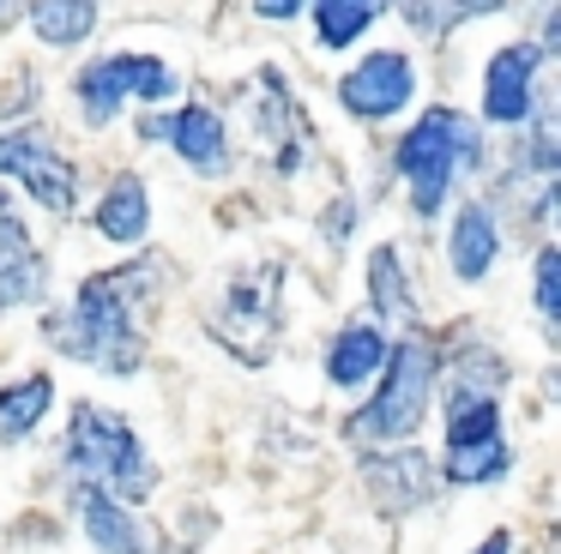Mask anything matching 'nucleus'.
Instances as JSON below:
<instances>
[{
  "label": "nucleus",
  "mask_w": 561,
  "mask_h": 554,
  "mask_svg": "<svg viewBox=\"0 0 561 554\" xmlns=\"http://www.w3.org/2000/svg\"><path fill=\"white\" fill-rule=\"evenodd\" d=\"M477 151V132L465 115H453V108H428L423 120H416L411 132H404L399 145V169L411 175V199L416 211H440V199H447L453 175H459V163Z\"/></svg>",
  "instance_id": "obj_3"
},
{
  "label": "nucleus",
  "mask_w": 561,
  "mask_h": 554,
  "mask_svg": "<svg viewBox=\"0 0 561 554\" xmlns=\"http://www.w3.org/2000/svg\"><path fill=\"white\" fill-rule=\"evenodd\" d=\"M49 397H55L49 373H31V380H13V385H7V392H0V440H25V434L43 422Z\"/></svg>",
  "instance_id": "obj_14"
},
{
  "label": "nucleus",
  "mask_w": 561,
  "mask_h": 554,
  "mask_svg": "<svg viewBox=\"0 0 561 554\" xmlns=\"http://www.w3.org/2000/svg\"><path fill=\"white\" fill-rule=\"evenodd\" d=\"M495 265V223H489L483 205H465L459 229H453V272L459 277H483Z\"/></svg>",
  "instance_id": "obj_15"
},
{
  "label": "nucleus",
  "mask_w": 561,
  "mask_h": 554,
  "mask_svg": "<svg viewBox=\"0 0 561 554\" xmlns=\"http://www.w3.org/2000/svg\"><path fill=\"white\" fill-rule=\"evenodd\" d=\"M98 229H103L110 241H139V235H146V187H139L134 175H122L110 193H103Z\"/></svg>",
  "instance_id": "obj_16"
},
{
  "label": "nucleus",
  "mask_w": 561,
  "mask_h": 554,
  "mask_svg": "<svg viewBox=\"0 0 561 554\" xmlns=\"http://www.w3.org/2000/svg\"><path fill=\"white\" fill-rule=\"evenodd\" d=\"M531 72H537V48H531V43L501 48V55L489 60V84H483L489 120H501V127H519V120L531 115Z\"/></svg>",
  "instance_id": "obj_9"
},
{
  "label": "nucleus",
  "mask_w": 561,
  "mask_h": 554,
  "mask_svg": "<svg viewBox=\"0 0 561 554\" xmlns=\"http://www.w3.org/2000/svg\"><path fill=\"white\" fill-rule=\"evenodd\" d=\"M428 380H435V356H428L423 344H399L387 361L380 392L368 397V409L356 416V434H368V440H404L428 409Z\"/></svg>",
  "instance_id": "obj_4"
},
{
  "label": "nucleus",
  "mask_w": 561,
  "mask_h": 554,
  "mask_svg": "<svg viewBox=\"0 0 561 554\" xmlns=\"http://www.w3.org/2000/svg\"><path fill=\"white\" fill-rule=\"evenodd\" d=\"M79 518H85L91 542H98L103 554H146V542H139V524H134V512H127L122 500H110V494H98V488H79Z\"/></svg>",
  "instance_id": "obj_12"
},
{
  "label": "nucleus",
  "mask_w": 561,
  "mask_h": 554,
  "mask_svg": "<svg viewBox=\"0 0 561 554\" xmlns=\"http://www.w3.org/2000/svg\"><path fill=\"white\" fill-rule=\"evenodd\" d=\"M0 169H13V175L31 187V199H43L49 211H73L79 175H73V163H61L43 139H31V132L0 139Z\"/></svg>",
  "instance_id": "obj_7"
},
{
  "label": "nucleus",
  "mask_w": 561,
  "mask_h": 554,
  "mask_svg": "<svg viewBox=\"0 0 561 554\" xmlns=\"http://www.w3.org/2000/svg\"><path fill=\"white\" fill-rule=\"evenodd\" d=\"M368 284H375V301L387 313H404V289H399V259H392V247L375 253V272H368Z\"/></svg>",
  "instance_id": "obj_19"
},
{
  "label": "nucleus",
  "mask_w": 561,
  "mask_h": 554,
  "mask_svg": "<svg viewBox=\"0 0 561 554\" xmlns=\"http://www.w3.org/2000/svg\"><path fill=\"white\" fill-rule=\"evenodd\" d=\"M380 361H387V344H380V332H375V325H351V332L332 344L327 373H332L339 385H363L368 373H380Z\"/></svg>",
  "instance_id": "obj_13"
},
{
  "label": "nucleus",
  "mask_w": 561,
  "mask_h": 554,
  "mask_svg": "<svg viewBox=\"0 0 561 554\" xmlns=\"http://www.w3.org/2000/svg\"><path fill=\"white\" fill-rule=\"evenodd\" d=\"M158 289V265H122V272H98L79 289L73 313L55 337L73 356L98 361L103 373H127L139 361V337H146V301Z\"/></svg>",
  "instance_id": "obj_1"
},
{
  "label": "nucleus",
  "mask_w": 561,
  "mask_h": 554,
  "mask_svg": "<svg viewBox=\"0 0 561 554\" xmlns=\"http://www.w3.org/2000/svg\"><path fill=\"white\" fill-rule=\"evenodd\" d=\"M447 440H453V476H459V482H489V476L507 470V440H501L495 404H489L483 392H459V397H453Z\"/></svg>",
  "instance_id": "obj_5"
},
{
  "label": "nucleus",
  "mask_w": 561,
  "mask_h": 554,
  "mask_svg": "<svg viewBox=\"0 0 561 554\" xmlns=\"http://www.w3.org/2000/svg\"><path fill=\"white\" fill-rule=\"evenodd\" d=\"M31 24H37L43 43H79V36H91L98 12L91 7H31Z\"/></svg>",
  "instance_id": "obj_17"
},
{
  "label": "nucleus",
  "mask_w": 561,
  "mask_h": 554,
  "mask_svg": "<svg viewBox=\"0 0 561 554\" xmlns=\"http://www.w3.org/2000/svg\"><path fill=\"white\" fill-rule=\"evenodd\" d=\"M556 277H561V259H556V247H543L537 253V313L543 320H556Z\"/></svg>",
  "instance_id": "obj_20"
},
{
  "label": "nucleus",
  "mask_w": 561,
  "mask_h": 554,
  "mask_svg": "<svg viewBox=\"0 0 561 554\" xmlns=\"http://www.w3.org/2000/svg\"><path fill=\"white\" fill-rule=\"evenodd\" d=\"M127 96H175V72L151 55H115L79 72V103H85L91 120H110Z\"/></svg>",
  "instance_id": "obj_6"
},
{
  "label": "nucleus",
  "mask_w": 561,
  "mask_h": 554,
  "mask_svg": "<svg viewBox=\"0 0 561 554\" xmlns=\"http://www.w3.org/2000/svg\"><path fill=\"white\" fill-rule=\"evenodd\" d=\"M411 103V60L404 55H368L363 67L344 79V108L351 115H363V120H387V115H399V108Z\"/></svg>",
  "instance_id": "obj_8"
},
{
  "label": "nucleus",
  "mask_w": 561,
  "mask_h": 554,
  "mask_svg": "<svg viewBox=\"0 0 561 554\" xmlns=\"http://www.w3.org/2000/svg\"><path fill=\"white\" fill-rule=\"evenodd\" d=\"M43 289V265L25 241V223L13 217V205L0 199V308L7 301H25Z\"/></svg>",
  "instance_id": "obj_10"
},
{
  "label": "nucleus",
  "mask_w": 561,
  "mask_h": 554,
  "mask_svg": "<svg viewBox=\"0 0 561 554\" xmlns=\"http://www.w3.org/2000/svg\"><path fill=\"white\" fill-rule=\"evenodd\" d=\"M67 452H73V470L85 476V488L110 494V500H122V494L139 500V494L151 488L139 440L127 434V422L110 416V409H79L73 428H67Z\"/></svg>",
  "instance_id": "obj_2"
},
{
  "label": "nucleus",
  "mask_w": 561,
  "mask_h": 554,
  "mask_svg": "<svg viewBox=\"0 0 561 554\" xmlns=\"http://www.w3.org/2000/svg\"><path fill=\"white\" fill-rule=\"evenodd\" d=\"M314 24H320V43L327 48H344V43H356V36L375 24V7H314Z\"/></svg>",
  "instance_id": "obj_18"
},
{
  "label": "nucleus",
  "mask_w": 561,
  "mask_h": 554,
  "mask_svg": "<svg viewBox=\"0 0 561 554\" xmlns=\"http://www.w3.org/2000/svg\"><path fill=\"white\" fill-rule=\"evenodd\" d=\"M477 554H507V536H489V542H483V549H477Z\"/></svg>",
  "instance_id": "obj_21"
},
{
  "label": "nucleus",
  "mask_w": 561,
  "mask_h": 554,
  "mask_svg": "<svg viewBox=\"0 0 561 554\" xmlns=\"http://www.w3.org/2000/svg\"><path fill=\"white\" fill-rule=\"evenodd\" d=\"M151 127H158L194 169H218L224 163V120L211 115V108H182V115L151 120Z\"/></svg>",
  "instance_id": "obj_11"
}]
</instances>
